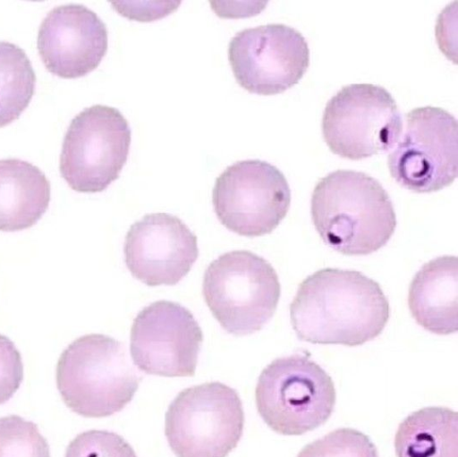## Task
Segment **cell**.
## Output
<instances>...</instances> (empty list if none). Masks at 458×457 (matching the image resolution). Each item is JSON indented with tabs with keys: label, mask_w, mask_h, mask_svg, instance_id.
I'll use <instances>...</instances> for the list:
<instances>
[{
	"label": "cell",
	"mask_w": 458,
	"mask_h": 457,
	"mask_svg": "<svg viewBox=\"0 0 458 457\" xmlns=\"http://www.w3.org/2000/svg\"><path fill=\"white\" fill-rule=\"evenodd\" d=\"M389 315L388 300L377 282L339 268L310 275L290 305L298 338L319 344L361 345L381 334Z\"/></svg>",
	"instance_id": "1"
},
{
	"label": "cell",
	"mask_w": 458,
	"mask_h": 457,
	"mask_svg": "<svg viewBox=\"0 0 458 457\" xmlns=\"http://www.w3.org/2000/svg\"><path fill=\"white\" fill-rule=\"evenodd\" d=\"M310 212L325 243L344 255L377 251L396 227L386 190L361 172L337 170L320 179L312 192Z\"/></svg>",
	"instance_id": "2"
},
{
	"label": "cell",
	"mask_w": 458,
	"mask_h": 457,
	"mask_svg": "<svg viewBox=\"0 0 458 457\" xmlns=\"http://www.w3.org/2000/svg\"><path fill=\"white\" fill-rule=\"evenodd\" d=\"M140 380L124 344L102 334L74 340L56 365L62 399L73 412L86 418L122 410L132 400Z\"/></svg>",
	"instance_id": "3"
},
{
	"label": "cell",
	"mask_w": 458,
	"mask_h": 457,
	"mask_svg": "<svg viewBox=\"0 0 458 457\" xmlns=\"http://www.w3.org/2000/svg\"><path fill=\"white\" fill-rule=\"evenodd\" d=\"M202 293L224 330L247 335L272 318L281 286L276 270L265 258L249 250H233L208 265Z\"/></svg>",
	"instance_id": "4"
},
{
	"label": "cell",
	"mask_w": 458,
	"mask_h": 457,
	"mask_svg": "<svg viewBox=\"0 0 458 457\" xmlns=\"http://www.w3.org/2000/svg\"><path fill=\"white\" fill-rule=\"evenodd\" d=\"M259 414L276 433L301 436L323 425L335 403L330 376L300 354L278 358L259 375L255 389Z\"/></svg>",
	"instance_id": "5"
},
{
	"label": "cell",
	"mask_w": 458,
	"mask_h": 457,
	"mask_svg": "<svg viewBox=\"0 0 458 457\" xmlns=\"http://www.w3.org/2000/svg\"><path fill=\"white\" fill-rule=\"evenodd\" d=\"M244 419L238 393L209 382L178 394L165 413V435L177 457H226L242 438Z\"/></svg>",
	"instance_id": "6"
},
{
	"label": "cell",
	"mask_w": 458,
	"mask_h": 457,
	"mask_svg": "<svg viewBox=\"0 0 458 457\" xmlns=\"http://www.w3.org/2000/svg\"><path fill=\"white\" fill-rule=\"evenodd\" d=\"M131 128L116 108L96 105L71 122L60 156V173L79 192L95 193L115 181L126 163Z\"/></svg>",
	"instance_id": "7"
},
{
	"label": "cell",
	"mask_w": 458,
	"mask_h": 457,
	"mask_svg": "<svg viewBox=\"0 0 458 457\" xmlns=\"http://www.w3.org/2000/svg\"><path fill=\"white\" fill-rule=\"evenodd\" d=\"M403 128L397 105L383 87L352 84L327 102L322 118L324 140L341 157L360 160L392 148Z\"/></svg>",
	"instance_id": "8"
},
{
	"label": "cell",
	"mask_w": 458,
	"mask_h": 457,
	"mask_svg": "<svg viewBox=\"0 0 458 457\" xmlns=\"http://www.w3.org/2000/svg\"><path fill=\"white\" fill-rule=\"evenodd\" d=\"M457 129L454 116L439 107L423 106L407 113L388 156L391 176L402 187L419 193L450 185L458 172Z\"/></svg>",
	"instance_id": "9"
},
{
	"label": "cell",
	"mask_w": 458,
	"mask_h": 457,
	"mask_svg": "<svg viewBox=\"0 0 458 457\" xmlns=\"http://www.w3.org/2000/svg\"><path fill=\"white\" fill-rule=\"evenodd\" d=\"M212 202L225 228L242 236L257 237L270 233L285 217L291 190L276 166L258 159L242 160L216 178Z\"/></svg>",
	"instance_id": "10"
},
{
	"label": "cell",
	"mask_w": 458,
	"mask_h": 457,
	"mask_svg": "<svg viewBox=\"0 0 458 457\" xmlns=\"http://www.w3.org/2000/svg\"><path fill=\"white\" fill-rule=\"evenodd\" d=\"M228 59L237 82L250 93L275 95L292 88L310 63L302 34L284 24L245 29L230 40Z\"/></svg>",
	"instance_id": "11"
},
{
	"label": "cell",
	"mask_w": 458,
	"mask_h": 457,
	"mask_svg": "<svg viewBox=\"0 0 458 457\" xmlns=\"http://www.w3.org/2000/svg\"><path fill=\"white\" fill-rule=\"evenodd\" d=\"M203 341L192 313L179 303L157 300L135 317L130 352L141 371L161 377H192Z\"/></svg>",
	"instance_id": "12"
},
{
	"label": "cell",
	"mask_w": 458,
	"mask_h": 457,
	"mask_svg": "<svg viewBox=\"0 0 458 457\" xmlns=\"http://www.w3.org/2000/svg\"><path fill=\"white\" fill-rule=\"evenodd\" d=\"M123 253L136 279L148 286L174 285L191 269L199 248L196 235L180 218L153 213L131 225Z\"/></svg>",
	"instance_id": "13"
},
{
	"label": "cell",
	"mask_w": 458,
	"mask_h": 457,
	"mask_svg": "<svg viewBox=\"0 0 458 457\" xmlns=\"http://www.w3.org/2000/svg\"><path fill=\"white\" fill-rule=\"evenodd\" d=\"M107 45L105 23L80 4L51 10L40 24L37 43L46 68L66 79L84 76L97 68Z\"/></svg>",
	"instance_id": "14"
},
{
	"label": "cell",
	"mask_w": 458,
	"mask_h": 457,
	"mask_svg": "<svg viewBox=\"0 0 458 457\" xmlns=\"http://www.w3.org/2000/svg\"><path fill=\"white\" fill-rule=\"evenodd\" d=\"M457 302L455 256H442L427 262L411 283V313L420 326L431 333L449 334L457 331Z\"/></svg>",
	"instance_id": "15"
},
{
	"label": "cell",
	"mask_w": 458,
	"mask_h": 457,
	"mask_svg": "<svg viewBox=\"0 0 458 457\" xmlns=\"http://www.w3.org/2000/svg\"><path fill=\"white\" fill-rule=\"evenodd\" d=\"M49 201L50 183L40 169L21 159L0 160V231L33 226Z\"/></svg>",
	"instance_id": "16"
},
{
	"label": "cell",
	"mask_w": 458,
	"mask_h": 457,
	"mask_svg": "<svg viewBox=\"0 0 458 457\" xmlns=\"http://www.w3.org/2000/svg\"><path fill=\"white\" fill-rule=\"evenodd\" d=\"M397 457H458L457 412L426 407L399 425L394 436Z\"/></svg>",
	"instance_id": "17"
},
{
	"label": "cell",
	"mask_w": 458,
	"mask_h": 457,
	"mask_svg": "<svg viewBox=\"0 0 458 457\" xmlns=\"http://www.w3.org/2000/svg\"><path fill=\"white\" fill-rule=\"evenodd\" d=\"M35 85L36 76L25 52L0 41V127L16 120L26 109Z\"/></svg>",
	"instance_id": "18"
},
{
	"label": "cell",
	"mask_w": 458,
	"mask_h": 457,
	"mask_svg": "<svg viewBox=\"0 0 458 457\" xmlns=\"http://www.w3.org/2000/svg\"><path fill=\"white\" fill-rule=\"evenodd\" d=\"M0 457H50L35 423L17 415L0 418Z\"/></svg>",
	"instance_id": "19"
},
{
	"label": "cell",
	"mask_w": 458,
	"mask_h": 457,
	"mask_svg": "<svg viewBox=\"0 0 458 457\" xmlns=\"http://www.w3.org/2000/svg\"><path fill=\"white\" fill-rule=\"evenodd\" d=\"M297 457H378L377 448L363 433L338 428L307 444Z\"/></svg>",
	"instance_id": "20"
},
{
	"label": "cell",
	"mask_w": 458,
	"mask_h": 457,
	"mask_svg": "<svg viewBox=\"0 0 458 457\" xmlns=\"http://www.w3.org/2000/svg\"><path fill=\"white\" fill-rule=\"evenodd\" d=\"M64 457H137L121 436L107 430H88L68 444Z\"/></svg>",
	"instance_id": "21"
},
{
	"label": "cell",
	"mask_w": 458,
	"mask_h": 457,
	"mask_svg": "<svg viewBox=\"0 0 458 457\" xmlns=\"http://www.w3.org/2000/svg\"><path fill=\"white\" fill-rule=\"evenodd\" d=\"M23 378V364L14 343L0 334V404L6 402L19 389Z\"/></svg>",
	"instance_id": "22"
}]
</instances>
